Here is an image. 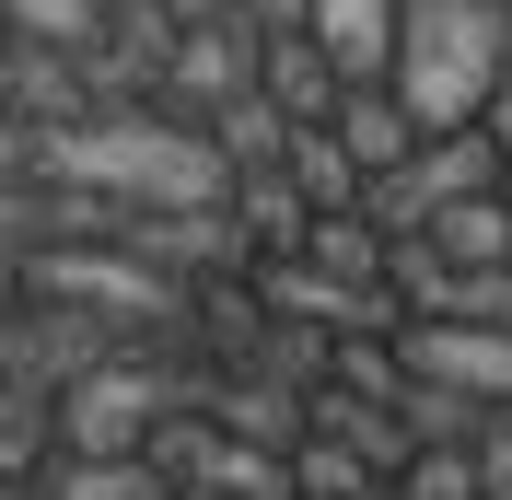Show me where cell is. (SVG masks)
Wrapping results in <instances>:
<instances>
[{"mask_svg": "<svg viewBox=\"0 0 512 500\" xmlns=\"http://www.w3.org/2000/svg\"><path fill=\"white\" fill-rule=\"evenodd\" d=\"M35 500H512V0L233 12Z\"/></svg>", "mask_w": 512, "mask_h": 500, "instance_id": "obj_1", "label": "cell"}]
</instances>
